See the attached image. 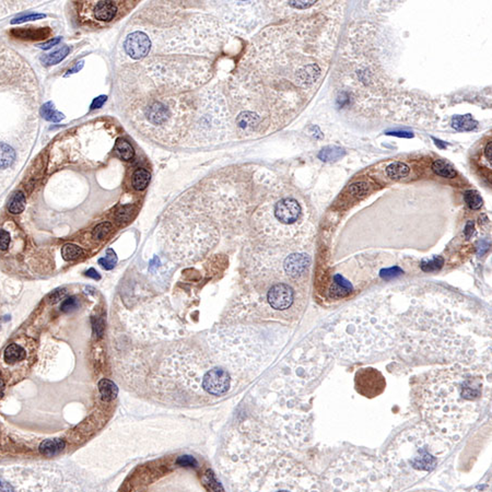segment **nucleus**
<instances>
[{
	"label": "nucleus",
	"instance_id": "obj_21",
	"mask_svg": "<svg viewBox=\"0 0 492 492\" xmlns=\"http://www.w3.org/2000/svg\"><path fill=\"white\" fill-rule=\"evenodd\" d=\"M99 390L101 393V396L103 397V399L107 400V401L113 400L117 396V393H118V389H117L115 384H114L112 381L106 380V379H103V380L100 381Z\"/></svg>",
	"mask_w": 492,
	"mask_h": 492
},
{
	"label": "nucleus",
	"instance_id": "obj_13",
	"mask_svg": "<svg viewBox=\"0 0 492 492\" xmlns=\"http://www.w3.org/2000/svg\"><path fill=\"white\" fill-rule=\"evenodd\" d=\"M301 206L295 199L285 198L275 207V215L278 221L285 225H292L299 219Z\"/></svg>",
	"mask_w": 492,
	"mask_h": 492
},
{
	"label": "nucleus",
	"instance_id": "obj_40",
	"mask_svg": "<svg viewBox=\"0 0 492 492\" xmlns=\"http://www.w3.org/2000/svg\"><path fill=\"white\" fill-rule=\"evenodd\" d=\"M106 100H107V98L105 96H101L97 99H94L92 104H91V110H96V109H100V107H102V105L106 102Z\"/></svg>",
	"mask_w": 492,
	"mask_h": 492
},
{
	"label": "nucleus",
	"instance_id": "obj_37",
	"mask_svg": "<svg viewBox=\"0 0 492 492\" xmlns=\"http://www.w3.org/2000/svg\"><path fill=\"white\" fill-rule=\"evenodd\" d=\"M45 18L44 15H28V16H22V17H20V18H17V19H13L11 23L12 24H16V23H22V22H26V21H31V20H38V19H43Z\"/></svg>",
	"mask_w": 492,
	"mask_h": 492
},
{
	"label": "nucleus",
	"instance_id": "obj_47",
	"mask_svg": "<svg viewBox=\"0 0 492 492\" xmlns=\"http://www.w3.org/2000/svg\"><path fill=\"white\" fill-rule=\"evenodd\" d=\"M4 392H5V382L2 377H0V398H3Z\"/></svg>",
	"mask_w": 492,
	"mask_h": 492
},
{
	"label": "nucleus",
	"instance_id": "obj_48",
	"mask_svg": "<svg viewBox=\"0 0 492 492\" xmlns=\"http://www.w3.org/2000/svg\"><path fill=\"white\" fill-rule=\"evenodd\" d=\"M433 140L435 141V145H436V146H439V147L441 148V149H445V148H446V145H445V144H443L441 140H437V139H435V138H433Z\"/></svg>",
	"mask_w": 492,
	"mask_h": 492
},
{
	"label": "nucleus",
	"instance_id": "obj_22",
	"mask_svg": "<svg viewBox=\"0 0 492 492\" xmlns=\"http://www.w3.org/2000/svg\"><path fill=\"white\" fill-rule=\"evenodd\" d=\"M150 173L146 168H138L132 175V186L136 191H144L149 185Z\"/></svg>",
	"mask_w": 492,
	"mask_h": 492
},
{
	"label": "nucleus",
	"instance_id": "obj_23",
	"mask_svg": "<svg viewBox=\"0 0 492 492\" xmlns=\"http://www.w3.org/2000/svg\"><path fill=\"white\" fill-rule=\"evenodd\" d=\"M345 153H346L345 150H343L342 148H340V147L328 146V147H325L324 149L321 150V152L319 153V158L322 161L328 162V161L339 160L341 157L345 156Z\"/></svg>",
	"mask_w": 492,
	"mask_h": 492
},
{
	"label": "nucleus",
	"instance_id": "obj_17",
	"mask_svg": "<svg viewBox=\"0 0 492 492\" xmlns=\"http://www.w3.org/2000/svg\"><path fill=\"white\" fill-rule=\"evenodd\" d=\"M25 358L24 349L19 346L18 343H11L6 348L4 353V359L8 365H15L19 361H21Z\"/></svg>",
	"mask_w": 492,
	"mask_h": 492
},
{
	"label": "nucleus",
	"instance_id": "obj_41",
	"mask_svg": "<svg viewBox=\"0 0 492 492\" xmlns=\"http://www.w3.org/2000/svg\"><path fill=\"white\" fill-rule=\"evenodd\" d=\"M59 42H60V37H55V38L50 39V41L45 42L42 45H39V47H41V49H43V50H49V49H51V47H54L55 45H57Z\"/></svg>",
	"mask_w": 492,
	"mask_h": 492
},
{
	"label": "nucleus",
	"instance_id": "obj_31",
	"mask_svg": "<svg viewBox=\"0 0 492 492\" xmlns=\"http://www.w3.org/2000/svg\"><path fill=\"white\" fill-rule=\"evenodd\" d=\"M112 230V225L110 222H102V223L98 225L96 228L93 229L92 231V238L94 240H103L105 237H107Z\"/></svg>",
	"mask_w": 492,
	"mask_h": 492
},
{
	"label": "nucleus",
	"instance_id": "obj_29",
	"mask_svg": "<svg viewBox=\"0 0 492 492\" xmlns=\"http://www.w3.org/2000/svg\"><path fill=\"white\" fill-rule=\"evenodd\" d=\"M464 199H465V201H466V204L468 205V207L470 209H474V210H477V209L481 208V206H482V198L480 197V195L478 194L476 191L469 190V191L465 192Z\"/></svg>",
	"mask_w": 492,
	"mask_h": 492
},
{
	"label": "nucleus",
	"instance_id": "obj_19",
	"mask_svg": "<svg viewBox=\"0 0 492 492\" xmlns=\"http://www.w3.org/2000/svg\"><path fill=\"white\" fill-rule=\"evenodd\" d=\"M432 171L436 175H439V176L446 177V178H454L457 175L455 168L443 160L434 161L432 163Z\"/></svg>",
	"mask_w": 492,
	"mask_h": 492
},
{
	"label": "nucleus",
	"instance_id": "obj_38",
	"mask_svg": "<svg viewBox=\"0 0 492 492\" xmlns=\"http://www.w3.org/2000/svg\"><path fill=\"white\" fill-rule=\"evenodd\" d=\"M9 244H10V234L5 230H0V249L5 251V249L9 247Z\"/></svg>",
	"mask_w": 492,
	"mask_h": 492
},
{
	"label": "nucleus",
	"instance_id": "obj_3",
	"mask_svg": "<svg viewBox=\"0 0 492 492\" xmlns=\"http://www.w3.org/2000/svg\"><path fill=\"white\" fill-rule=\"evenodd\" d=\"M396 337V318L388 301L373 295L342 313L329 328L325 341L335 355L358 360L387 349Z\"/></svg>",
	"mask_w": 492,
	"mask_h": 492
},
{
	"label": "nucleus",
	"instance_id": "obj_14",
	"mask_svg": "<svg viewBox=\"0 0 492 492\" xmlns=\"http://www.w3.org/2000/svg\"><path fill=\"white\" fill-rule=\"evenodd\" d=\"M309 259L305 255L293 254L289 256L285 262V269L287 274L292 278H298L305 272Z\"/></svg>",
	"mask_w": 492,
	"mask_h": 492
},
{
	"label": "nucleus",
	"instance_id": "obj_43",
	"mask_svg": "<svg viewBox=\"0 0 492 492\" xmlns=\"http://www.w3.org/2000/svg\"><path fill=\"white\" fill-rule=\"evenodd\" d=\"M103 322L102 321H97V324H94V330H96V333L99 337L102 336L103 334Z\"/></svg>",
	"mask_w": 492,
	"mask_h": 492
},
{
	"label": "nucleus",
	"instance_id": "obj_35",
	"mask_svg": "<svg viewBox=\"0 0 492 492\" xmlns=\"http://www.w3.org/2000/svg\"><path fill=\"white\" fill-rule=\"evenodd\" d=\"M66 295H67V290L66 289L55 290V291H53L49 295V302L52 303V304H56L57 302H59L60 300H63L64 298H66Z\"/></svg>",
	"mask_w": 492,
	"mask_h": 492
},
{
	"label": "nucleus",
	"instance_id": "obj_33",
	"mask_svg": "<svg viewBox=\"0 0 492 492\" xmlns=\"http://www.w3.org/2000/svg\"><path fill=\"white\" fill-rule=\"evenodd\" d=\"M442 265H443V259L441 257H435L433 259L428 260L427 262L422 261L421 268L424 272H433L436 271V269H440Z\"/></svg>",
	"mask_w": 492,
	"mask_h": 492
},
{
	"label": "nucleus",
	"instance_id": "obj_12",
	"mask_svg": "<svg viewBox=\"0 0 492 492\" xmlns=\"http://www.w3.org/2000/svg\"><path fill=\"white\" fill-rule=\"evenodd\" d=\"M293 299V290L285 284L274 286L268 292L269 304L273 308L280 309V311L291 306Z\"/></svg>",
	"mask_w": 492,
	"mask_h": 492
},
{
	"label": "nucleus",
	"instance_id": "obj_20",
	"mask_svg": "<svg viewBox=\"0 0 492 492\" xmlns=\"http://www.w3.org/2000/svg\"><path fill=\"white\" fill-rule=\"evenodd\" d=\"M410 172V168L407 164L402 162H394L390 163L386 167V174L388 175V177L392 180H400L406 177Z\"/></svg>",
	"mask_w": 492,
	"mask_h": 492
},
{
	"label": "nucleus",
	"instance_id": "obj_2",
	"mask_svg": "<svg viewBox=\"0 0 492 492\" xmlns=\"http://www.w3.org/2000/svg\"><path fill=\"white\" fill-rule=\"evenodd\" d=\"M402 326L409 342L420 337L414 345H420L421 352L466 360L467 365L479 352L481 335L488 330L463 302L433 293L411 301Z\"/></svg>",
	"mask_w": 492,
	"mask_h": 492
},
{
	"label": "nucleus",
	"instance_id": "obj_27",
	"mask_svg": "<svg viewBox=\"0 0 492 492\" xmlns=\"http://www.w3.org/2000/svg\"><path fill=\"white\" fill-rule=\"evenodd\" d=\"M25 203H26V200H25L24 194L22 192L16 193L15 195H13V197L11 198L10 203H9V206H8L9 212H11L12 214L21 213L25 208Z\"/></svg>",
	"mask_w": 492,
	"mask_h": 492
},
{
	"label": "nucleus",
	"instance_id": "obj_26",
	"mask_svg": "<svg viewBox=\"0 0 492 492\" xmlns=\"http://www.w3.org/2000/svg\"><path fill=\"white\" fill-rule=\"evenodd\" d=\"M83 255H84L83 249L78 245H75V244H71V243L66 244L62 248V256H63V258L67 261L75 260L79 257H82Z\"/></svg>",
	"mask_w": 492,
	"mask_h": 492
},
{
	"label": "nucleus",
	"instance_id": "obj_44",
	"mask_svg": "<svg viewBox=\"0 0 492 492\" xmlns=\"http://www.w3.org/2000/svg\"><path fill=\"white\" fill-rule=\"evenodd\" d=\"M491 150H492V143H491V141H489V143L486 146V148H484V156H486V158L490 162V164H491V159H492Z\"/></svg>",
	"mask_w": 492,
	"mask_h": 492
},
{
	"label": "nucleus",
	"instance_id": "obj_6",
	"mask_svg": "<svg viewBox=\"0 0 492 492\" xmlns=\"http://www.w3.org/2000/svg\"><path fill=\"white\" fill-rule=\"evenodd\" d=\"M0 492H81L65 471L54 465L0 467Z\"/></svg>",
	"mask_w": 492,
	"mask_h": 492
},
{
	"label": "nucleus",
	"instance_id": "obj_42",
	"mask_svg": "<svg viewBox=\"0 0 492 492\" xmlns=\"http://www.w3.org/2000/svg\"><path fill=\"white\" fill-rule=\"evenodd\" d=\"M387 135H392V136H396V137H404V138L414 137L413 132H409V131H388Z\"/></svg>",
	"mask_w": 492,
	"mask_h": 492
},
{
	"label": "nucleus",
	"instance_id": "obj_1",
	"mask_svg": "<svg viewBox=\"0 0 492 492\" xmlns=\"http://www.w3.org/2000/svg\"><path fill=\"white\" fill-rule=\"evenodd\" d=\"M490 398L488 371L462 363L429 373L417 395L426 423L453 441L478 420Z\"/></svg>",
	"mask_w": 492,
	"mask_h": 492
},
{
	"label": "nucleus",
	"instance_id": "obj_30",
	"mask_svg": "<svg viewBox=\"0 0 492 492\" xmlns=\"http://www.w3.org/2000/svg\"><path fill=\"white\" fill-rule=\"evenodd\" d=\"M116 261H117V256L115 252H114L112 248H109L106 251L105 257L99 259V264L101 265V267L106 269V271H111V269H113L114 266H115Z\"/></svg>",
	"mask_w": 492,
	"mask_h": 492
},
{
	"label": "nucleus",
	"instance_id": "obj_15",
	"mask_svg": "<svg viewBox=\"0 0 492 492\" xmlns=\"http://www.w3.org/2000/svg\"><path fill=\"white\" fill-rule=\"evenodd\" d=\"M50 28H17L12 29L10 34L13 37L22 38V39H32V41H39L44 39L51 35Z\"/></svg>",
	"mask_w": 492,
	"mask_h": 492
},
{
	"label": "nucleus",
	"instance_id": "obj_24",
	"mask_svg": "<svg viewBox=\"0 0 492 492\" xmlns=\"http://www.w3.org/2000/svg\"><path fill=\"white\" fill-rule=\"evenodd\" d=\"M115 150L119 157L125 161H130L135 157V150L131 145L123 138H118L115 143Z\"/></svg>",
	"mask_w": 492,
	"mask_h": 492
},
{
	"label": "nucleus",
	"instance_id": "obj_28",
	"mask_svg": "<svg viewBox=\"0 0 492 492\" xmlns=\"http://www.w3.org/2000/svg\"><path fill=\"white\" fill-rule=\"evenodd\" d=\"M41 114L46 120H50V122L57 123L64 118L63 114L55 110V107L53 106L52 102H47L42 106Z\"/></svg>",
	"mask_w": 492,
	"mask_h": 492
},
{
	"label": "nucleus",
	"instance_id": "obj_32",
	"mask_svg": "<svg viewBox=\"0 0 492 492\" xmlns=\"http://www.w3.org/2000/svg\"><path fill=\"white\" fill-rule=\"evenodd\" d=\"M369 190H370V185L366 183V182H358V183H354L352 185H350L349 187L350 194L356 197L363 196V195L368 194Z\"/></svg>",
	"mask_w": 492,
	"mask_h": 492
},
{
	"label": "nucleus",
	"instance_id": "obj_18",
	"mask_svg": "<svg viewBox=\"0 0 492 492\" xmlns=\"http://www.w3.org/2000/svg\"><path fill=\"white\" fill-rule=\"evenodd\" d=\"M65 448V442L59 439L45 440L39 445V452L45 456H54Z\"/></svg>",
	"mask_w": 492,
	"mask_h": 492
},
{
	"label": "nucleus",
	"instance_id": "obj_10",
	"mask_svg": "<svg viewBox=\"0 0 492 492\" xmlns=\"http://www.w3.org/2000/svg\"><path fill=\"white\" fill-rule=\"evenodd\" d=\"M231 386L230 375L225 370L214 368L208 371L203 380V387L211 395L226 394Z\"/></svg>",
	"mask_w": 492,
	"mask_h": 492
},
{
	"label": "nucleus",
	"instance_id": "obj_39",
	"mask_svg": "<svg viewBox=\"0 0 492 492\" xmlns=\"http://www.w3.org/2000/svg\"><path fill=\"white\" fill-rule=\"evenodd\" d=\"M316 2H289V5L295 9H307L315 5Z\"/></svg>",
	"mask_w": 492,
	"mask_h": 492
},
{
	"label": "nucleus",
	"instance_id": "obj_49",
	"mask_svg": "<svg viewBox=\"0 0 492 492\" xmlns=\"http://www.w3.org/2000/svg\"><path fill=\"white\" fill-rule=\"evenodd\" d=\"M418 492H420V491H418ZM421 492H435V491H421Z\"/></svg>",
	"mask_w": 492,
	"mask_h": 492
},
{
	"label": "nucleus",
	"instance_id": "obj_25",
	"mask_svg": "<svg viewBox=\"0 0 492 492\" xmlns=\"http://www.w3.org/2000/svg\"><path fill=\"white\" fill-rule=\"evenodd\" d=\"M70 52V47L69 46H63L62 49L56 51V52H54L52 54H49V55H45L41 58L42 60V63L46 66H52V65H56L58 63L62 62V60L68 55Z\"/></svg>",
	"mask_w": 492,
	"mask_h": 492
},
{
	"label": "nucleus",
	"instance_id": "obj_9",
	"mask_svg": "<svg viewBox=\"0 0 492 492\" xmlns=\"http://www.w3.org/2000/svg\"><path fill=\"white\" fill-rule=\"evenodd\" d=\"M81 17L87 15V20L97 22H111L120 13L123 2H82L80 4Z\"/></svg>",
	"mask_w": 492,
	"mask_h": 492
},
{
	"label": "nucleus",
	"instance_id": "obj_5",
	"mask_svg": "<svg viewBox=\"0 0 492 492\" xmlns=\"http://www.w3.org/2000/svg\"><path fill=\"white\" fill-rule=\"evenodd\" d=\"M323 492H390L393 481L385 463L359 452L340 455L323 475Z\"/></svg>",
	"mask_w": 492,
	"mask_h": 492
},
{
	"label": "nucleus",
	"instance_id": "obj_34",
	"mask_svg": "<svg viewBox=\"0 0 492 492\" xmlns=\"http://www.w3.org/2000/svg\"><path fill=\"white\" fill-rule=\"evenodd\" d=\"M78 306H79L78 299L76 298V296H70V298L66 299L62 303V306H60V308H62L63 312H70V311H73V309H76Z\"/></svg>",
	"mask_w": 492,
	"mask_h": 492
},
{
	"label": "nucleus",
	"instance_id": "obj_16",
	"mask_svg": "<svg viewBox=\"0 0 492 492\" xmlns=\"http://www.w3.org/2000/svg\"><path fill=\"white\" fill-rule=\"evenodd\" d=\"M452 126L458 131H470L478 126V123L469 115H456L452 118Z\"/></svg>",
	"mask_w": 492,
	"mask_h": 492
},
{
	"label": "nucleus",
	"instance_id": "obj_8",
	"mask_svg": "<svg viewBox=\"0 0 492 492\" xmlns=\"http://www.w3.org/2000/svg\"><path fill=\"white\" fill-rule=\"evenodd\" d=\"M354 387L361 396L374 398L385 390L386 380L379 370L362 368L354 375Z\"/></svg>",
	"mask_w": 492,
	"mask_h": 492
},
{
	"label": "nucleus",
	"instance_id": "obj_11",
	"mask_svg": "<svg viewBox=\"0 0 492 492\" xmlns=\"http://www.w3.org/2000/svg\"><path fill=\"white\" fill-rule=\"evenodd\" d=\"M151 49V41L146 33L136 31L127 35L124 42V50L126 54L132 59H141L149 54Z\"/></svg>",
	"mask_w": 492,
	"mask_h": 492
},
{
	"label": "nucleus",
	"instance_id": "obj_7",
	"mask_svg": "<svg viewBox=\"0 0 492 492\" xmlns=\"http://www.w3.org/2000/svg\"><path fill=\"white\" fill-rule=\"evenodd\" d=\"M260 492H323L321 481L302 464L287 458L276 463L262 481Z\"/></svg>",
	"mask_w": 492,
	"mask_h": 492
},
{
	"label": "nucleus",
	"instance_id": "obj_4",
	"mask_svg": "<svg viewBox=\"0 0 492 492\" xmlns=\"http://www.w3.org/2000/svg\"><path fill=\"white\" fill-rule=\"evenodd\" d=\"M454 443L427 423L401 431L390 442L383 460L393 490L413 487L423 480L445 460Z\"/></svg>",
	"mask_w": 492,
	"mask_h": 492
},
{
	"label": "nucleus",
	"instance_id": "obj_46",
	"mask_svg": "<svg viewBox=\"0 0 492 492\" xmlns=\"http://www.w3.org/2000/svg\"><path fill=\"white\" fill-rule=\"evenodd\" d=\"M82 66H83V62H80V63H78L76 67H73V68H72V69H69L68 71H67V73H66V76H68V75H70V73H75V72H79V70H80V69H81V68H82Z\"/></svg>",
	"mask_w": 492,
	"mask_h": 492
},
{
	"label": "nucleus",
	"instance_id": "obj_36",
	"mask_svg": "<svg viewBox=\"0 0 492 492\" xmlns=\"http://www.w3.org/2000/svg\"><path fill=\"white\" fill-rule=\"evenodd\" d=\"M132 213V207L131 206H125L122 209H119L116 213V218L119 222L127 221L129 220Z\"/></svg>",
	"mask_w": 492,
	"mask_h": 492
},
{
	"label": "nucleus",
	"instance_id": "obj_45",
	"mask_svg": "<svg viewBox=\"0 0 492 492\" xmlns=\"http://www.w3.org/2000/svg\"><path fill=\"white\" fill-rule=\"evenodd\" d=\"M85 276H87V277H90V278L96 279V280H100V279H101L99 273L96 271V269H93V268L89 269V271H87V272L85 273Z\"/></svg>",
	"mask_w": 492,
	"mask_h": 492
}]
</instances>
